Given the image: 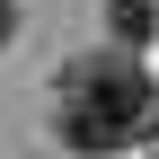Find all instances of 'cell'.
I'll return each instance as SVG.
<instances>
[{"mask_svg": "<svg viewBox=\"0 0 159 159\" xmlns=\"http://www.w3.org/2000/svg\"><path fill=\"white\" fill-rule=\"evenodd\" d=\"M9 35H18V0H0V44H9Z\"/></svg>", "mask_w": 159, "mask_h": 159, "instance_id": "obj_3", "label": "cell"}, {"mask_svg": "<svg viewBox=\"0 0 159 159\" xmlns=\"http://www.w3.org/2000/svg\"><path fill=\"white\" fill-rule=\"evenodd\" d=\"M106 27H115V53L150 44L159 35V0H106Z\"/></svg>", "mask_w": 159, "mask_h": 159, "instance_id": "obj_2", "label": "cell"}, {"mask_svg": "<svg viewBox=\"0 0 159 159\" xmlns=\"http://www.w3.org/2000/svg\"><path fill=\"white\" fill-rule=\"evenodd\" d=\"M71 150H133L159 133V80L133 53H89L62 71V115H53Z\"/></svg>", "mask_w": 159, "mask_h": 159, "instance_id": "obj_1", "label": "cell"}]
</instances>
